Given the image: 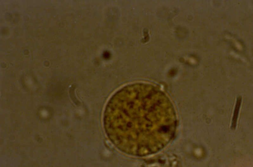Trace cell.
I'll return each instance as SVG.
<instances>
[{"mask_svg": "<svg viewBox=\"0 0 253 167\" xmlns=\"http://www.w3.org/2000/svg\"><path fill=\"white\" fill-rule=\"evenodd\" d=\"M103 125L118 149L142 156L160 151L172 141L177 118L171 101L159 87L137 83L111 96L104 110Z\"/></svg>", "mask_w": 253, "mask_h": 167, "instance_id": "6da1fadb", "label": "cell"}, {"mask_svg": "<svg viewBox=\"0 0 253 167\" xmlns=\"http://www.w3.org/2000/svg\"><path fill=\"white\" fill-rule=\"evenodd\" d=\"M242 97L239 96L237 98L236 103L235 105L233 116L232 120L231 128L232 130H234L236 128L237 119L238 117L239 110L241 104Z\"/></svg>", "mask_w": 253, "mask_h": 167, "instance_id": "7a4b0ae2", "label": "cell"}]
</instances>
